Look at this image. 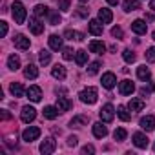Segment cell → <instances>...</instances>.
I'll use <instances>...</instances> for the list:
<instances>
[{
	"mask_svg": "<svg viewBox=\"0 0 155 155\" xmlns=\"http://www.w3.org/2000/svg\"><path fill=\"white\" fill-rule=\"evenodd\" d=\"M11 13H13V18H15L17 24H24V22H26L28 13H26V8H24L22 2H13V6H11Z\"/></svg>",
	"mask_w": 155,
	"mask_h": 155,
	"instance_id": "6da1fadb",
	"label": "cell"
},
{
	"mask_svg": "<svg viewBox=\"0 0 155 155\" xmlns=\"http://www.w3.org/2000/svg\"><path fill=\"white\" fill-rule=\"evenodd\" d=\"M79 97H81V101H82L84 104H95V102H97V97H99V93H97V88L90 86V88L82 90Z\"/></svg>",
	"mask_w": 155,
	"mask_h": 155,
	"instance_id": "7a4b0ae2",
	"label": "cell"
},
{
	"mask_svg": "<svg viewBox=\"0 0 155 155\" xmlns=\"http://www.w3.org/2000/svg\"><path fill=\"white\" fill-rule=\"evenodd\" d=\"M99 115H101V120H102V122H111V120L115 119V108H113L111 104H104V106L101 108Z\"/></svg>",
	"mask_w": 155,
	"mask_h": 155,
	"instance_id": "3957f363",
	"label": "cell"
},
{
	"mask_svg": "<svg viewBox=\"0 0 155 155\" xmlns=\"http://www.w3.org/2000/svg\"><path fill=\"white\" fill-rule=\"evenodd\" d=\"M40 137V128H37V126H29V128H26L24 131H22V139L26 140V142H33V140H37Z\"/></svg>",
	"mask_w": 155,
	"mask_h": 155,
	"instance_id": "277c9868",
	"label": "cell"
},
{
	"mask_svg": "<svg viewBox=\"0 0 155 155\" xmlns=\"http://www.w3.org/2000/svg\"><path fill=\"white\" fill-rule=\"evenodd\" d=\"M35 117H37V110H35L33 106H24V108H22V113H20L22 122L29 124V122H33V120H35Z\"/></svg>",
	"mask_w": 155,
	"mask_h": 155,
	"instance_id": "5b68a950",
	"label": "cell"
},
{
	"mask_svg": "<svg viewBox=\"0 0 155 155\" xmlns=\"http://www.w3.org/2000/svg\"><path fill=\"white\" fill-rule=\"evenodd\" d=\"M55 148H57V142H55V139H53V137H48V139H44V140L40 142V153H44V155L53 153V151H55Z\"/></svg>",
	"mask_w": 155,
	"mask_h": 155,
	"instance_id": "8992f818",
	"label": "cell"
},
{
	"mask_svg": "<svg viewBox=\"0 0 155 155\" xmlns=\"http://www.w3.org/2000/svg\"><path fill=\"white\" fill-rule=\"evenodd\" d=\"M102 86L106 88V90H111V88H115V84H117V77H115V73H111V71H108V73H104L102 75Z\"/></svg>",
	"mask_w": 155,
	"mask_h": 155,
	"instance_id": "52a82bcc",
	"label": "cell"
},
{
	"mask_svg": "<svg viewBox=\"0 0 155 155\" xmlns=\"http://www.w3.org/2000/svg\"><path fill=\"white\" fill-rule=\"evenodd\" d=\"M13 42H15V48H18V49H29V46H31V42H29V38H28L26 35H22V33H18V35H15V38H13Z\"/></svg>",
	"mask_w": 155,
	"mask_h": 155,
	"instance_id": "ba28073f",
	"label": "cell"
},
{
	"mask_svg": "<svg viewBox=\"0 0 155 155\" xmlns=\"http://www.w3.org/2000/svg\"><path fill=\"white\" fill-rule=\"evenodd\" d=\"M139 126H140L142 130H146V131H153V130H155V117H153V115L142 117V119L139 120Z\"/></svg>",
	"mask_w": 155,
	"mask_h": 155,
	"instance_id": "9c48e42d",
	"label": "cell"
},
{
	"mask_svg": "<svg viewBox=\"0 0 155 155\" xmlns=\"http://www.w3.org/2000/svg\"><path fill=\"white\" fill-rule=\"evenodd\" d=\"M131 31L137 33V35H146V31H148V24H146L144 20L137 18V20L131 22Z\"/></svg>",
	"mask_w": 155,
	"mask_h": 155,
	"instance_id": "30bf717a",
	"label": "cell"
},
{
	"mask_svg": "<svg viewBox=\"0 0 155 155\" xmlns=\"http://www.w3.org/2000/svg\"><path fill=\"white\" fill-rule=\"evenodd\" d=\"M26 95H28V99H29L31 102H38V101L42 99V90H40L38 86H29L28 91H26Z\"/></svg>",
	"mask_w": 155,
	"mask_h": 155,
	"instance_id": "8fae6325",
	"label": "cell"
},
{
	"mask_svg": "<svg viewBox=\"0 0 155 155\" xmlns=\"http://www.w3.org/2000/svg\"><path fill=\"white\" fill-rule=\"evenodd\" d=\"M133 144L137 146V148H140V150H144V148H148V137L144 135V133H140V131H137V133H133Z\"/></svg>",
	"mask_w": 155,
	"mask_h": 155,
	"instance_id": "7c38bea8",
	"label": "cell"
},
{
	"mask_svg": "<svg viewBox=\"0 0 155 155\" xmlns=\"http://www.w3.org/2000/svg\"><path fill=\"white\" fill-rule=\"evenodd\" d=\"M88 120H90L88 115H75V117L69 120V126H71V128H82V126L88 124Z\"/></svg>",
	"mask_w": 155,
	"mask_h": 155,
	"instance_id": "4fadbf2b",
	"label": "cell"
},
{
	"mask_svg": "<svg viewBox=\"0 0 155 155\" xmlns=\"http://www.w3.org/2000/svg\"><path fill=\"white\" fill-rule=\"evenodd\" d=\"M29 29H31V33H33V35H40V33L44 31V24L38 20V17L29 18Z\"/></svg>",
	"mask_w": 155,
	"mask_h": 155,
	"instance_id": "5bb4252c",
	"label": "cell"
},
{
	"mask_svg": "<svg viewBox=\"0 0 155 155\" xmlns=\"http://www.w3.org/2000/svg\"><path fill=\"white\" fill-rule=\"evenodd\" d=\"M133 90H135V86H133L131 81H120V82H119V91H120V95H131Z\"/></svg>",
	"mask_w": 155,
	"mask_h": 155,
	"instance_id": "9a60e30c",
	"label": "cell"
},
{
	"mask_svg": "<svg viewBox=\"0 0 155 155\" xmlns=\"http://www.w3.org/2000/svg\"><path fill=\"white\" fill-rule=\"evenodd\" d=\"M99 20H101L102 24H110V22L113 20V13H111V9H108V8H101V9H99Z\"/></svg>",
	"mask_w": 155,
	"mask_h": 155,
	"instance_id": "2e32d148",
	"label": "cell"
},
{
	"mask_svg": "<svg viewBox=\"0 0 155 155\" xmlns=\"http://www.w3.org/2000/svg\"><path fill=\"white\" fill-rule=\"evenodd\" d=\"M88 31H90L91 35H95V37L102 35V24H101V20H90V24H88Z\"/></svg>",
	"mask_w": 155,
	"mask_h": 155,
	"instance_id": "e0dca14e",
	"label": "cell"
},
{
	"mask_svg": "<svg viewBox=\"0 0 155 155\" xmlns=\"http://www.w3.org/2000/svg\"><path fill=\"white\" fill-rule=\"evenodd\" d=\"M93 135H95L97 139H104V137L108 135V128H106L102 122H95V124H93Z\"/></svg>",
	"mask_w": 155,
	"mask_h": 155,
	"instance_id": "ac0fdd59",
	"label": "cell"
},
{
	"mask_svg": "<svg viewBox=\"0 0 155 155\" xmlns=\"http://www.w3.org/2000/svg\"><path fill=\"white\" fill-rule=\"evenodd\" d=\"M51 75L55 77V79H58V81H64L66 79V68L62 64H57V66L51 68Z\"/></svg>",
	"mask_w": 155,
	"mask_h": 155,
	"instance_id": "d6986e66",
	"label": "cell"
},
{
	"mask_svg": "<svg viewBox=\"0 0 155 155\" xmlns=\"http://www.w3.org/2000/svg\"><path fill=\"white\" fill-rule=\"evenodd\" d=\"M90 51H91V53H97V55H102V53L106 51V46H104V42H101V40H91V42H90Z\"/></svg>",
	"mask_w": 155,
	"mask_h": 155,
	"instance_id": "ffe728a7",
	"label": "cell"
},
{
	"mask_svg": "<svg viewBox=\"0 0 155 155\" xmlns=\"http://www.w3.org/2000/svg\"><path fill=\"white\" fill-rule=\"evenodd\" d=\"M122 9H124L126 13H130V11H137V9H140V2H139V0H124Z\"/></svg>",
	"mask_w": 155,
	"mask_h": 155,
	"instance_id": "44dd1931",
	"label": "cell"
},
{
	"mask_svg": "<svg viewBox=\"0 0 155 155\" xmlns=\"http://www.w3.org/2000/svg\"><path fill=\"white\" fill-rule=\"evenodd\" d=\"M24 77H26V79H37V77H38V68L35 64H28L24 68Z\"/></svg>",
	"mask_w": 155,
	"mask_h": 155,
	"instance_id": "7402d4cb",
	"label": "cell"
},
{
	"mask_svg": "<svg viewBox=\"0 0 155 155\" xmlns=\"http://www.w3.org/2000/svg\"><path fill=\"white\" fill-rule=\"evenodd\" d=\"M8 68H9L11 71H17V69L20 68V57L15 55V53L9 55V57H8Z\"/></svg>",
	"mask_w": 155,
	"mask_h": 155,
	"instance_id": "603a6c76",
	"label": "cell"
},
{
	"mask_svg": "<svg viewBox=\"0 0 155 155\" xmlns=\"http://www.w3.org/2000/svg\"><path fill=\"white\" fill-rule=\"evenodd\" d=\"M57 108L60 110V113H64L71 108V101L66 99V97H57Z\"/></svg>",
	"mask_w": 155,
	"mask_h": 155,
	"instance_id": "cb8c5ba5",
	"label": "cell"
},
{
	"mask_svg": "<svg viewBox=\"0 0 155 155\" xmlns=\"http://www.w3.org/2000/svg\"><path fill=\"white\" fill-rule=\"evenodd\" d=\"M144 106H146V104H144V101H142V99H131V101H130V104H128V108H130L131 111H142V110H144Z\"/></svg>",
	"mask_w": 155,
	"mask_h": 155,
	"instance_id": "d4e9b609",
	"label": "cell"
},
{
	"mask_svg": "<svg viewBox=\"0 0 155 155\" xmlns=\"http://www.w3.org/2000/svg\"><path fill=\"white\" fill-rule=\"evenodd\" d=\"M42 113H44V117H46V119H49V120H53V119H55V117H57V115L60 113V110H58L57 106H46Z\"/></svg>",
	"mask_w": 155,
	"mask_h": 155,
	"instance_id": "484cf974",
	"label": "cell"
},
{
	"mask_svg": "<svg viewBox=\"0 0 155 155\" xmlns=\"http://www.w3.org/2000/svg\"><path fill=\"white\" fill-rule=\"evenodd\" d=\"M75 62L79 64V66H84L88 62V51H84V49L75 51Z\"/></svg>",
	"mask_w": 155,
	"mask_h": 155,
	"instance_id": "4316f807",
	"label": "cell"
},
{
	"mask_svg": "<svg viewBox=\"0 0 155 155\" xmlns=\"http://www.w3.org/2000/svg\"><path fill=\"white\" fill-rule=\"evenodd\" d=\"M137 77H139L140 81H150V77H151L150 68H146V66H139V68H137Z\"/></svg>",
	"mask_w": 155,
	"mask_h": 155,
	"instance_id": "83f0119b",
	"label": "cell"
},
{
	"mask_svg": "<svg viewBox=\"0 0 155 155\" xmlns=\"http://www.w3.org/2000/svg\"><path fill=\"white\" fill-rule=\"evenodd\" d=\"M48 40H49V48H51V49H55V51L62 49V38H60L58 35H51Z\"/></svg>",
	"mask_w": 155,
	"mask_h": 155,
	"instance_id": "f1b7e54d",
	"label": "cell"
},
{
	"mask_svg": "<svg viewBox=\"0 0 155 155\" xmlns=\"http://www.w3.org/2000/svg\"><path fill=\"white\" fill-rule=\"evenodd\" d=\"M9 91H11V95H13V97H17V99H18V97H22V95H24V86H22L20 82H13V84L9 86Z\"/></svg>",
	"mask_w": 155,
	"mask_h": 155,
	"instance_id": "f546056e",
	"label": "cell"
},
{
	"mask_svg": "<svg viewBox=\"0 0 155 155\" xmlns=\"http://www.w3.org/2000/svg\"><path fill=\"white\" fill-rule=\"evenodd\" d=\"M64 37H66V38H69V40H77V42L84 40V35H82V33H79V31H73V29H68V31L64 33Z\"/></svg>",
	"mask_w": 155,
	"mask_h": 155,
	"instance_id": "4dcf8cb0",
	"label": "cell"
},
{
	"mask_svg": "<svg viewBox=\"0 0 155 155\" xmlns=\"http://www.w3.org/2000/svg\"><path fill=\"white\" fill-rule=\"evenodd\" d=\"M38 60H40L42 66H48V64L51 62V53H49L48 49H40V51H38Z\"/></svg>",
	"mask_w": 155,
	"mask_h": 155,
	"instance_id": "1f68e13d",
	"label": "cell"
},
{
	"mask_svg": "<svg viewBox=\"0 0 155 155\" xmlns=\"http://www.w3.org/2000/svg\"><path fill=\"white\" fill-rule=\"evenodd\" d=\"M128 110H130V108H126V106H119V108H117V115H119L124 122H128V120L131 119V113H130Z\"/></svg>",
	"mask_w": 155,
	"mask_h": 155,
	"instance_id": "d6a6232c",
	"label": "cell"
},
{
	"mask_svg": "<svg viewBox=\"0 0 155 155\" xmlns=\"http://www.w3.org/2000/svg\"><path fill=\"white\" fill-rule=\"evenodd\" d=\"M35 17H38V18H42V17H46V15H49V9L46 8V6H42V4H38V6H35Z\"/></svg>",
	"mask_w": 155,
	"mask_h": 155,
	"instance_id": "836d02e7",
	"label": "cell"
},
{
	"mask_svg": "<svg viewBox=\"0 0 155 155\" xmlns=\"http://www.w3.org/2000/svg\"><path fill=\"white\" fill-rule=\"evenodd\" d=\"M126 137H128V133H126V130H124V128H117V130L113 131V139H115V140H119V142L126 140Z\"/></svg>",
	"mask_w": 155,
	"mask_h": 155,
	"instance_id": "e575fe53",
	"label": "cell"
},
{
	"mask_svg": "<svg viewBox=\"0 0 155 155\" xmlns=\"http://www.w3.org/2000/svg\"><path fill=\"white\" fill-rule=\"evenodd\" d=\"M122 58L128 62V64H131V62H135V58H137V55L131 51V49H124L122 51Z\"/></svg>",
	"mask_w": 155,
	"mask_h": 155,
	"instance_id": "d590c367",
	"label": "cell"
},
{
	"mask_svg": "<svg viewBox=\"0 0 155 155\" xmlns=\"http://www.w3.org/2000/svg\"><path fill=\"white\" fill-rule=\"evenodd\" d=\"M49 24H53V26H57V24H60V15L57 13V11H49Z\"/></svg>",
	"mask_w": 155,
	"mask_h": 155,
	"instance_id": "8d00e7d4",
	"label": "cell"
},
{
	"mask_svg": "<svg viewBox=\"0 0 155 155\" xmlns=\"http://www.w3.org/2000/svg\"><path fill=\"white\" fill-rule=\"evenodd\" d=\"M99 69H101V62H99V60H95V62H91V64L88 66V73H90V75L99 73Z\"/></svg>",
	"mask_w": 155,
	"mask_h": 155,
	"instance_id": "74e56055",
	"label": "cell"
},
{
	"mask_svg": "<svg viewBox=\"0 0 155 155\" xmlns=\"http://www.w3.org/2000/svg\"><path fill=\"white\" fill-rule=\"evenodd\" d=\"M73 55H75V53H73L71 48H64V49H62V58H64V60H71Z\"/></svg>",
	"mask_w": 155,
	"mask_h": 155,
	"instance_id": "f35d334b",
	"label": "cell"
},
{
	"mask_svg": "<svg viewBox=\"0 0 155 155\" xmlns=\"http://www.w3.org/2000/svg\"><path fill=\"white\" fill-rule=\"evenodd\" d=\"M111 37H115V38H122V37H124V31H122V28L115 26V28L111 29Z\"/></svg>",
	"mask_w": 155,
	"mask_h": 155,
	"instance_id": "ab89813d",
	"label": "cell"
},
{
	"mask_svg": "<svg viewBox=\"0 0 155 155\" xmlns=\"http://www.w3.org/2000/svg\"><path fill=\"white\" fill-rule=\"evenodd\" d=\"M146 60L148 62H155V48H148L146 49Z\"/></svg>",
	"mask_w": 155,
	"mask_h": 155,
	"instance_id": "60d3db41",
	"label": "cell"
},
{
	"mask_svg": "<svg viewBox=\"0 0 155 155\" xmlns=\"http://www.w3.org/2000/svg\"><path fill=\"white\" fill-rule=\"evenodd\" d=\"M58 9L60 11H69V0H58Z\"/></svg>",
	"mask_w": 155,
	"mask_h": 155,
	"instance_id": "b9f144b4",
	"label": "cell"
},
{
	"mask_svg": "<svg viewBox=\"0 0 155 155\" xmlns=\"http://www.w3.org/2000/svg\"><path fill=\"white\" fill-rule=\"evenodd\" d=\"M77 13H79V17H82V18H86V17L90 15V9H86L84 6H81V8H77Z\"/></svg>",
	"mask_w": 155,
	"mask_h": 155,
	"instance_id": "7bdbcfd3",
	"label": "cell"
},
{
	"mask_svg": "<svg viewBox=\"0 0 155 155\" xmlns=\"http://www.w3.org/2000/svg\"><path fill=\"white\" fill-rule=\"evenodd\" d=\"M8 35V22H0V37H6Z\"/></svg>",
	"mask_w": 155,
	"mask_h": 155,
	"instance_id": "ee69618b",
	"label": "cell"
},
{
	"mask_svg": "<svg viewBox=\"0 0 155 155\" xmlns=\"http://www.w3.org/2000/svg\"><path fill=\"white\" fill-rule=\"evenodd\" d=\"M82 153H95V148H93L91 144H86V146L82 148Z\"/></svg>",
	"mask_w": 155,
	"mask_h": 155,
	"instance_id": "f6af8a7d",
	"label": "cell"
},
{
	"mask_svg": "<svg viewBox=\"0 0 155 155\" xmlns=\"http://www.w3.org/2000/svg\"><path fill=\"white\" fill-rule=\"evenodd\" d=\"M77 144H79V139L77 137H69L68 139V146H77Z\"/></svg>",
	"mask_w": 155,
	"mask_h": 155,
	"instance_id": "bcb514c9",
	"label": "cell"
},
{
	"mask_svg": "<svg viewBox=\"0 0 155 155\" xmlns=\"http://www.w3.org/2000/svg\"><path fill=\"white\" fill-rule=\"evenodd\" d=\"M2 119H4V120L11 119V115H9V111H8V110H2Z\"/></svg>",
	"mask_w": 155,
	"mask_h": 155,
	"instance_id": "7dc6e473",
	"label": "cell"
},
{
	"mask_svg": "<svg viewBox=\"0 0 155 155\" xmlns=\"http://www.w3.org/2000/svg\"><path fill=\"white\" fill-rule=\"evenodd\" d=\"M150 90H151V88H150ZM150 90L142 88V90H140V97H148V95H150Z\"/></svg>",
	"mask_w": 155,
	"mask_h": 155,
	"instance_id": "c3c4849f",
	"label": "cell"
},
{
	"mask_svg": "<svg viewBox=\"0 0 155 155\" xmlns=\"http://www.w3.org/2000/svg\"><path fill=\"white\" fill-rule=\"evenodd\" d=\"M108 4H110V6H117V4H119V0H108Z\"/></svg>",
	"mask_w": 155,
	"mask_h": 155,
	"instance_id": "681fc988",
	"label": "cell"
},
{
	"mask_svg": "<svg viewBox=\"0 0 155 155\" xmlns=\"http://www.w3.org/2000/svg\"><path fill=\"white\" fill-rule=\"evenodd\" d=\"M150 8H151V9L155 11V0H151V2H150Z\"/></svg>",
	"mask_w": 155,
	"mask_h": 155,
	"instance_id": "f907efd6",
	"label": "cell"
},
{
	"mask_svg": "<svg viewBox=\"0 0 155 155\" xmlns=\"http://www.w3.org/2000/svg\"><path fill=\"white\" fill-rule=\"evenodd\" d=\"M79 2H88V0H79Z\"/></svg>",
	"mask_w": 155,
	"mask_h": 155,
	"instance_id": "816d5d0a",
	"label": "cell"
},
{
	"mask_svg": "<svg viewBox=\"0 0 155 155\" xmlns=\"http://www.w3.org/2000/svg\"><path fill=\"white\" fill-rule=\"evenodd\" d=\"M153 40H155V31H153Z\"/></svg>",
	"mask_w": 155,
	"mask_h": 155,
	"instance_id": "f5cc1de1",
	"label": "cell"
},
{
	"mask_svg": "<svg viewBox=\"0 0 155 155\" xmlns=\"http://www.w3.org/2000/svg\"><path fill=\"white\" fill-rule=\"evenodd\" d=\"M153 150H155V148H153Z\"/></svg>",
	"mask_w": 155,
	"mask_h": 155,
	"instance_id": "db71d44e",
	"label": "cell"
}]
</instances>
